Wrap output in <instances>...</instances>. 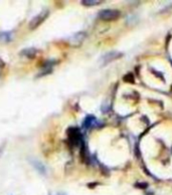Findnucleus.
<instances>
[{"label": "nucleus", "mask_w": 172, "mask_h": 195, "mask_svg": "<svg viewBox=\"0 0 172 195\" xmlns=\"http://www.w3.org/2000/svg\"><path fill=\"white\" fill-rule=\"evenodd\" d=\"M48 16H49V11L48 10L41 11L39 14H37L36 16H34L32 19L30 20L29 25H28L29 29H30V30H34V29L37 28L38 26L41 25V24L44 22V20L46 19Z\"/></svg>", "instance_id": "nucleus-1"}, {"label": "nucleus", "mask_w": 172, "mask_h": 195, "mask_svg": "<svg viewBox=\"0 0 172 195\" xmlns=\"http://www.w3.org/2000/svg\"><path fill=\"white\" fill-rule=\"evenodd\" d=\"M120 16V11L115 10V9H104L101 10L98 14V17L102 20L105 21H111V20H115Z\"/></svg>", "instance_id": "nucleus-2"}, {"label": "nucleus", "mask_w": 172, "mask_h": 195, "mask_svg": "<svg viewBox=\"0 0 172 195\" xmlns=\"http://www.w3.org/2000/svg\"><path fill=\"white\" fill-rule=\"evenodd\" d=\"M67 135H69L70 141H71V143H72L74 146H79V145L84 142L81 135V132L78 128H70L69 130H67Z\"/></svg>", "instance_id": "nucleus-3"}, {"label": "nucleus", "mask_w": 172, "mask_h": 195, "mask_svg": "<svg viewBox=\"0 0 172 195\" xmlns=\"http://www.w3.org/2000/svg\"><path fill=\"white\" fill-rule=\"evenodd\" d=\"M123 56V53H119V51H110V53H107L106 54H104L102 56L101 60L103 65H106L107 63L112 62L113 60H116L118 58H121Z\"/></svg>", "instance_id": "nucleus-4"}, {"label": "nucleus", "mask_w": 172, "mask_h": 195, "mask_svg": "<svg viewBox=\"0 0 172 195\" xmlns=\"http://www.w3.org/2000/svg\"><path fill=\"white\" fill-rule=\"evenodd\" d=\"M29 162H30V164L32 165L33 168H34L39 174H41V175H45V174H46V172H47L46 167H45L44 163L40 162L39 160H36L34 158H32V159H29Z\"/></svg>", "instance_id": "nucleus-5"}, {"label": "nucleus", "mask_w": 172, "mask_h": 195, "mask_svg": "<svg viewBox=\"0 0 172 195\" xmlns=\"http://www.w3.org/2000/svg\"><path fill=\"white\" fill-rule=\"evenodd\" d=\"M37 53H38V51L35 48V47H28V48H24V49H22V51H20V53H19L20 55H23V56L28 58H35Z\"/></svg>", "instance_id": "nucleus-6"}, {"label": "nucleus", "mask_w": 172, "mask_h": 195, "mask_svg": "<svg viewBox=\"0 0 172 195\" xmlns=\"http://www.w3.org/2000/svg\"><path fill=\"white\" fill-rule=\"evenodd\" d=\"M96 124H97V119L95 118V116L89 115L85 118V120H84L83 127L85 129H89V128H91V127L95 126Z\"/></svg>", "instance_id": "nucleus-7"}, {"label": "nucleus", "mask_w": 172, "mask_h": 195, "mask_svg": "<svg viewBox=\"0 0 172 195\" xmlns=\"http://www.w3.org/2000/svg\"><path fill=\"white\" fill-rule=\"evenodd\" d=\"M85 37H86L85 32H78L71 38V42L74 45H79L83 42V40L85 39Z\"/></svg>", "instance_id": "nucleus-8"}, {"label": "nucleus", "mask_w": 172, "mask_h": 195, "mask_svg": "<svg viewBox=\"0 0 172 195\" xmlns=\"http://www.w3.org/2000/svg\"><path fill=\"white\" fill-rule=\"evenodd\" d=\"M12 39V34L10 31H1L0 32V42H9Z\"/></svg>", "instance_id": "nucleus-9"}, {"label": "nucleus", "mask_w": 172, "mask_h": 195, "mask_svg": "<svg viewBox=\"0 0 172 195\" xmlns=\"http://www.w3.org/2000/svg\"><path fill=\"white\" fill-rule=\"evenodd\" d=\"M100 3H101V1H98V0H84V1H81V4L86 6H94Z\"/></svg>", "instance_id": "nucleus-10"}, {"label": "nucleus", "mask_w": 172, "mask_h": 195, "mask_svg": "<svg viewBox=\"0 0 172 195\" xmlns=\"http://www.w3.org/2000/svg\"><path fill=\"white\" fill-rule=\"evenodd\" d=\"M123 81H126V83H133L135 81L134 80V76H133L132 74H127L123 78Z\"/></svg>", "instance_id": "nucleus-11"}, {"label": "nucleus", "mask_w": 172, "mask_h": 195, "mask_svg": "<svg viewBox=\"0 0 172 195\" xmlns=\"http://www.w3.org/2000/svg\"><path fill=\"white\" fill-rule=\"evenodd\" d=\"M135 186L138 188H141V189H146L148 187V184L147 183H136Z\"/></svg>", "instance_id": "nucleus-12"}, {"label": "nucleus", "mask_w": 172, "mask_h": 195, "mask_svg": "<svg viewBox=\"0 0 172 195\" xmlns=\"http://www.w3.org/2000/svg\"><path fill=\"white\" fill-rule=\"evenodd\" d=\"M58 195H67L65 193H63V192H60V193H58Z\"/></svg>", "instance_id": "nucleus-13"}]
</instances>
